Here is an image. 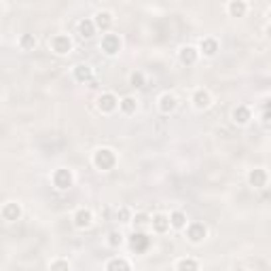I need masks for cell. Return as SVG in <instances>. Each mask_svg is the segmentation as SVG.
<instances>
[{
	"mask_svg": "<svg viewBox=\"0 0 271 271\" xmlns=\"http://www.w3.org/2000/svg\"><path fill=\"white\" fill-rule=\"evenodd\" d=\"M119 108H121L125 114H134L136 108H138V102H136V98H132V96H125V98L119 102Z\"/></svg>",
	"mask_w": 271,
	"mask_h": 271,
	"instance_id": "cell-23",
	"label": "cell"
},
{
	"mask_svg": "<svg viewBox=\"0 0 271 271\" xmlns=\"http://www.w3.org/2000/svg\"><path fill=\"white\" fill-rule=\"evenodd\" d=\"M267 180H269V176H267V172L263 168H254V170L248 172V184L252 188H265Z\"/></svg>",
	"mask_w": 271,
	"mask_h": 271,
	"instance_id": "cell-8",
	"label": "cell"
},
{
	"mask_svg": "<svg viewBox=\"0 0 271 271\" xmlns=\"http://www.w3.org/2000/svg\"><path fill=\"white\" fill-rule=\"evenodd\" d=\"M49 45L57 55H68L70 51H72V38H70L68 34H55V36L49 41Z\"/></svg>",
	"mask_w": 271,
	"mask_h": 271,
	"instance_id": "cell-4",
	"label": "cell"
},
{
	"mask_svg": "<svg viewBox=\"0 0 271 271\" xmlns=\"http://www.w3.org/2000/svg\"><path fill=\"white\" fill-rule=\"evenodd\" d=\"M210 104H212V96H210L208 89H197V91L193 93V106H195L197 110L210 108Z\"/></svg>",
	"mask_w": 271,
	"mask_h": 271,
	"instance_id": "cell-13",
	"label": "cell"
},
{
	"mask_svg": "<svg viewBox=\"0 0 271 271\" xmlns=\"http://www.w3.org/2000/svg\"><path fill=\"white\" fill-rule=\"evenodd\" d=\"M150 220H152V216H148L146 212H138V214H134V218H132V222H134V227H136V229H144V227H148V225H150Z\"/></svg>",
	"mask_w": 271,
	"mask_h": 271,
	"instance_id": "cell-24",
	"label": "cell"
},
{
	"mask_svg": "<svg viewBox=\"0 0 271 271\" xmlns=\"http://www.w3.org/2000/svg\"><path fill=\"white\" fill-rule=\"evenodd\" d=\"M93 166H96V170L100 172H108L117 166V155H114V150L112 148H98L96 152H93Z\"/></svg>",
	"mask_w": 271,
	"mask_h": 271,
	"instance_id": "cell-1",
	"label": "cell"
},
{
	"mask_svg": "<svg viewBox=\"0 0 271 271\" xmlns=\"http://www.w3.org/2000/svg\"><path fill=\"white\" fill-rule=\"evenodd\" d=\"M174 269H178V271H184V269H199V263L195 261V258H180V261L174 263Z\"/></svg>",
	"mask_w": 271,
	"mask_h": 271,
	"instance_id": "cell-25",
	"label": "cell"
},
{
	"mask_svg": "<svg viewBox=\"0 0 271 271\" xmlns=\"http://www.w3.org/2000/svg\"><path fill=\"white\" fill-rule=\"evenodd\" d=\"M129 85H132L134 89H142L144 87V74L142 72H132V76H129Z\"/></svg>",
	"mask_w": 271,
	"mask_h": 271,
	"instance_id": "cell-29",
	"label": "cell"
},
{
	"mask_svg": "<svg viewBox=\"0 0 271 271\" xmlns=\"http://www.w3.org/2000/svg\"><path fill=\"white\" fill-rule=\"evenodd\" d=\"M93 21H96L98 30L108 32L110 26H112V15L108 13V11H100V13H96V17H93Z\"/></svg>",
	"mask_w": 271,
	"mask_h": 271,
	"instance_id": "cell-19",
	"label": "cell"
},
{
	"mask_svg": "<svg viewBox=\"0 0 271 271\" xmlns=\"http://www.w3.org/2000/svg\"><path fill=\"white\" fill-rule=\"evenodd\" d=\"M261 121H263V125H265L267 129L271 127V100H269V104H265V110H263Z\"/></svg>",
	"mask_w": 271,
	"mask_h": 271,
	"instance_id": "cell-31",
	"label": "cell"
},
{
	"mask_svg": "<svg viewBox=\"0 0 271 271\" xmlns=\"http://www.w3.org/2000/svg\"><path fill=\"white\" fill-rule=\"evenodd\" d=\"M267 36H269V38H271V26H269V28H267Z\"/></svg>",
	"mask_w": 271,
	"mask_h": 271,
	"instance_id": "cell-32",
	"label": "cell"
},
{
	"mask_svg": "<svg viewBox=\"0 0 271 271\" xmlns=\"http://www.w3.org/2000/svg\"><path fill=\"white\" fill-rule=\"evenodd\" d=\"M104 267L108 271H117V269H119V271H129V269H132V263L125 261V258H110V261L106 263Z\"/></svg>",
	"mask_w": 271,
	"mask_h": 271,
	"instance_id": "cell-22",
	"label": "cell"
},
{
	"mask_svg": "<svg viewBox=\"0 0 271 271\" xmlns=\"http://www.w3.org/2000/svg\"><path fill=\"white\" fill-rule=\"evenodd\" d=\"M178 57H180V64L184 66H193L197 62V57H199V49L193 45H184L182 49L178 51Z\"/></svg>",
	"mask_w": 271,
	"mask_h": 271,
	"instance_id": "cell-11",
	"label": "cell"
},
{
	"mask_svg": "<svg viewBox=\"0 0 271 271\" xmlns=\"http://www.w3.org/2000/svg\"><path fill=\"white\" fill-rule=\"evenodd\" d=\"M208 238V227L204 222H188L186 225V240L191 244H202Z\"/></svg>",
	"mask_w": 271,
	"mask_h": 271,
	"instance_id": "cell-3",
	"label": "cell"
},
{
	"mask_svg": "<svg viewBox=\"0 0 271 271\" xmlns=\"http://www.w3.org/2000/svg\"><path fill=\"white\" fill-rule=\"evenodd\" d=\"M229 15L231 17H246V11H248V5H246L244 3V0H231V3H229Z\"/></svg>",
	"mask_w": 271,
	"mask_h": 271,
	"instance_id": "cell-20",
	"label": "cell"
},
{
	"mask_svg": "<svg viewBox=\"0 0 271 271\" xmlns=\"http://www.w3.org/2000/svg\"><path fill=\"white\" fill-rule=\"evenodd\" d=\"M176 108H178V98H176L174 93L166 91V93H163V96L159 98V110H161L163 114H170V112H174Z\"/></svg>",
	"mask_w": 271,
	"mask_h": 271,
	"instance_id": "cell-10",
	"label": "cell"
},
{
	"mask_svg": "<svg viewBox=\"0 0 271 271\" xmlns=\"http://www.w3.org/2000/svg\"><path fill=\"white\" fill-rule=\"evenodd\" d=\"M76 30H79V36H81V38L89 41V38L96 36L98 26H96V21H93V19H81L79 26H76Z\"/></svg>",
	"mask_w": 271,
	"mask_h": 271,
	"instance_id": "cell-12",
	"label": "cell"
},
{
	"mask_svg": "<svg viewBox=\"0 0 271 271\" xmlns=\"http://www.w3.org/2000/svg\"><path fill=\"white\" fill-rule=\"evenodd\" d=\"M129 246H132V250H136V252H146L148 246H150V238L138 231V233L132 235V240H129Z\"/></svg>",
	"mask_w": 271,
	"mask_h": 271,
	"instance_id": "cell-15",
	"label": "cell"
},
{
	"mask_svg": "<svg viewBox=\"0 0 271 271\" xmlns=\"http://www.w3.org/2000/svg\"><path fill=\"white\" fill-rule=\"evenodd\" d=\"M51 269H70L72 265H70V261H66V258H53V261L49 263Z\"/></svg>",
	"mask_w": 271,
	"mask_h": 271,
	"instance_id": "cell-30",
	"label": "cell"
},
{
	"mask_svg": "<svg viewBox=\"0 0 271 271\" xmlns=\"http://www.w3.org/2000/svg\"><path fill=\"white\" fill-rule=\"evenodd\" d=\"M150 227H152V231H155V233H166V231L172 227V225H170V216H168V214H161V212H159V214L152 216Z\"/></svg>",
	"mask_w": 271,
	"mask_h": 271,
	"instance_id": "cell-17",
	"label": "cell"
},
{
	"mask_svg": "<svg viewBox=\"0 0 271 271\" xmlns=\"http://www.w3.org/2000/svg\"><path fill=\"white\" fill-rule=\"evenodd\" d=\"M51 180H53V186L57 191H68V188L74 184V174L68 168H57L51 176Z\"/></svg>",
	"mask_w": 271,
	"mask_h": 271,
	"instance_id": "cell-2",
	"label": "cell"
},
{
	"mask_svg": "<svg viewBox=\"0 0 271 271\" xmlns=\"http://www.w3.org/2000/svg\"><path fill=\"white\" fill-rule=\"evenodd\" d=\"M132 218H134V214H132V210L129 208H119L117 210V220L119 222H123V225H127V222H132Z\"/></svg>",
	"mask_w": 271,
	"mask_h": 271,
	"instance_id": "cell-27",
	"label": "cell"
},
{
	"mask_svg": "<svg viewBox=\"0 0 271 271\" xmlns=\"http://www.w3.org/2000/svg\"><path fill=\"white\" fill-rule=\"evenodd\" d=\"M231 119L235 125H248V121L252 119V110L248 108V106H235L233 112H231Z\"/></svg>",
	"mask_w": 271,
	"mask_h": 271,
	"instance_id": "cell-9",
	"label": "cell"
},
{
	"mask_svg": "<svg viewBox=\"0 0 271 271\" xmlns=\"http://www.w3.org/2000/svg\"><path fill=\"white\" fill-rule=\"evenodd\" d=\"M123 244V233L121 231H110L108 233V246L110 248H119Z\"/></svg>",
	"mask_w": 271,
	"mask_h": 271,
	"instance_id": "cell-28",
	"label": "cell"
},
{
	"mask_svg": "<svg viewBox=\"0 0 271 271\" xmlns=\"http://www.w3.org/2000/svg\"><path fill=\"white\" fill-rule=\"evenodd\" d=\"M199 53H204L206 57H214L218 53V41L212 36L202 38V43H199Z\"/></svg>",
	"mask_w": 271,
	"mask_h": 271,
	"instance_id": "cell-16",
	"label": "cell"
},
{
	"mask_svg": "<svg viewBox=\"0 0 271 271\" xmlns=\"http://www.w3.org/2000/svg\"><path fill=\"white\" fill-rule=\"evenodd\" d=\"M269 19H271V11H269Z\"/></svg>",
	"mask_w": 271,
	"mask_h": 271,
	"instance_id": "cell-33",
	"label": "cell"
},
{
	"mask_svg": "<svg viewBox=\"0 0 271 271\" xmlns=\"http://www.w3.org/2000/svg\"><path fill=\"white\" fill-rule=\"evenodd\" d=\"M72 222L76 229H89L93 225V212L89 208H79L72 216Z\"/></svg>",
	"mask_w": 271,
	"mask_h": 271,
	"instance_id": "cell-7",
	"label": "cell"
},
{
	"mask_svg": "<svg viewBox=\"0 0 271 271\" xmlns=\"http://www.w3.org/2000/svg\"><path fill=\"white\" fill-rule=\"evenodd\" d=\"M119 98L114 96V93H110V91H106V93H102V96L98 98V110L100 112H104V114H110V112H114L117 110V106H119Z\"/></svg>",
	"mask_w": 271,
	"mask_h": 271,
	"instance_id": "cell-6",
	"label": "cell"
},
{
	"mask_svg": "<svg viewBox=\"0 0 271 271\" xmlns=\"http://www.w3.org/2000/svg\"><path fill=\"white\" fill-rule=\"evenodd\" d=\"M74 79L79 83H89L93 79V68L89 64H76L74 66Z\"/></svg>",
	"mask_w": 271,
	"mask_h": 271,
	"instance_id": "cell-18",
	"label": "cell"
},
{
	"mask_svg": "<svg viewBox=\"0 0 271 271\" xmlns=\"http://www.w3.org/2000/svg\"><path fill=\"white\" fill-rule=\"evenodd\" d=\"M170 225H172V229H186V214L184 212H180V210H176V212H172L170 214Z\"/></svg>",
	"mask_w": 271,
	"mask_h": 271,
	"instance_id": "cell-21",
	"label": "cell"
},
{
	"mask_svg": "<svg viewBox=\"0 0 271 271\" xmlns=\"http://www.w3.org/2000/svg\"><path fill=\"white\" fill-rule=\"evenodd\" d=\"M3 218L7 220V222H15V220H19L21 218V208H19V204H15V202H7L5 206H3Z\"/></svg>",
	"mask_w": 271,
	"mask_h": 271,
	"instance_id": "cell-14",
	"label": "cell"
},
{
	"mask_svg": "<svg viewBox=\"0 0 271 271\" xmlns=\"http://www.w3.org/2000/svg\"><path fill=\"white\" fill-rule=\"evenodd\" d=\"M100 49L106 53V55H117L121 51V38L117 34H104L102 36V43H100Z\"/></svg>",
	"mask_w": 271,
	"mask_h": 271,
	"instance_id": "cell-5",
	"label": "cell"
},
{
	"mask_svg": "<svg viewBox=\"0 0 271 271\" xmlns=\"http://www.w3.org/2000/svg\"><path fill=\"white\" fill-rule=\"evenodd\" d=\"M19 47L23 51L34 49V47H36V36H34V34H23V36L19 38Z\"/></svg>",
	"mask_w": 271,
	"mask_h": 271,
	"instance_id": "cell-26",
	"label": "cell"
}]
</instances>
